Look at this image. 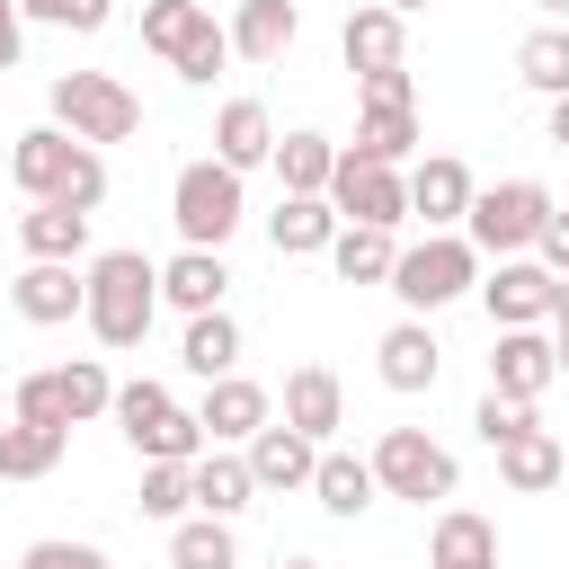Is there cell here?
<instances>
[{
  "label": "cell",
  "mask_w": 569,
  "mask_h": 569,
  "mask_svg": "<svg viewBox=\"0 0 569 569\" xmlns=\"http://www.w3.org/2000/svg\"><path fill=\"white\" fill-rule=\"evenodd\" d=\"M9 178L27 187V204H71V213H98L107 204V160L89 142H71L62 124H36L9 142Z\"/></svg>",
  "instance_id": "6da1fadb"
},
{
  "label": "cell",
  "mask_w": 569,
  "mask_h": 569,
  "mask_svg": "<svg viewBox=\"0 0 569 569\" xmlns=\"http://www.w3.org/2000/svg\"><path fill=\"white\" fill-rule=\"evenodd\" d=\"M80 276H89V302H80L89 338L116 347V356L142 347V338H151V311H160V267H151L142 249H107V258H89Z\"/></svg>",
  "instance_id": "7a4b0ae2"
},
{
  "label": "cell",
  "mask_w": 569,
  "mask_h": 569,
  "mask_svg": "<svg viewBox=\"0 0 569 569\" xmlns=\"http://www.w3.org/2000/svg\"><path fill=\"white\" fill-rule=\"evenodd\" d=\"M471 284H480V249H471L462 231H427L418 249H400V258H391V293H400V311H409V320H427V311L462 302Z\"/></svg>",
  "instance_id": "3957f363"
},
{
  "label": "cell",
  "mask_w": 569,
  "mask_h": 569,
  "mask_svg": "<svg viewBox=\"0 0 569 569\" xmlns=\"http://www.w3.org/2000/svg\"><path fill=\"white\" fill-rule=\"evenodd\" d=\"M53 124L71 133V142H133L142 133V98L116 80V71H62L53 80Z\"/></svg>",
  "instance_id": "277c9868"
},
{
  "label": "cell",
  "mask_w": 569,
  "mask_h": 569,
  "mask_svg": "<svg viewBox=\"0 0 569 569\" xmlns=\"http://www.w3.org/2000/svg\"><path fill=\"white\" fill-rule=\"evenodd\" d=\"M107 418L124 427V445H133L142 462H196V453H204V427H196V409H178L160 382H116Z\"/></svg>",
  "instance_id": "5b68a950"
},
{
  "label": "cell",
  "mask_w": 569,
  "mask_h": 569,
  "mask_svg": "<svg viewBox=\"0 0 569 569\" xmlns=\"http://www.w3.org/2000/svg\"><path fill=\"white\" fill-rule=\"evenodd\" d=\"M169 222H178L187 249H222V240L240 231V169H222V160H187L178 187H169Z\"/></svg>",
  "instance_id": "8992f818"
},
{
  "label": "cell",
  "mask_w": 569,
  "mask_h": 569,
  "mask_svg": "<svg viewBox=\"0 0 569 569\" xmlns=\"http://www.w3.org/2000/svg\"><path fill=\"white\" fill-rule=\"evenodd\" d=\"M542 213H551V187H542V178H507V187H480V196H471L462 240H471L480 258H516V249H533Z\"/></svg>",
  "instance_id": "52a82bcc"
},
{
  "label": "cell",
  "mask_w": 569,
  "mask_h": 569,
  "mask_svg": "<svg viewBox=\"0 0 569 569\" xmlns=\"http://www.w3.org/2000/svg\"><path fill=\"white\" fill-rule=\"evenodd\" d=\"M116 400V382H107V365L98 356H71V365H44V373H27L18 382V418L27 427H80V418H98Z\"/></svg>",
  "instance_id": "ba28073f"
},
{
  "label": "cell",
  "mask_w": 569,
  "mask_h": 569,
  "mask_svg": "<svg viewBox=\"0 0 569 569\" xmlns=\"http://www.w3.org/2000/svg\"><path fill=\"white\" fill-rule=\"evenodd\" d=\"M373 489L427 507V498H453L462 471H453V453H445L427 427H382V445H373Z\"/></svg>",
  "instance_id": "9c48e42d"
},
{
  "label": "cell",
  "mask_w": 569,
  "mask_h": 569,
  "mask_svg": "<svg viewBox=\"0 0 569 569\" xmlns=\"http://www.w3.org/2000/svg\"><path fill=\"white\" fill-rule=\"evenodd\" d=\"M329 213H338V222H365V231H400V222H409V178L338 151V169H329Z\"/></svg>",
  "instance_id": "30bf717a"
},
{
  "label": "cell",
  "mask_w": 569,
  "mask_h": 569,
  "mask_svg": "<svg viewBox=\"0 0 569 569\" xmlns=\"http://www.w3.org/2000/svg\"><path fill=\"white\" fill-rule=\"evenodd\" d=\"M551 284H560V276H551L542 258H498V267L480 276V302H489L498 329H542V320H551Z\"/></svg>",
  "instance_id": "8fae6325"
},
{
  "label": "cell",
  "mask_w": 569,
  "mask_h": 569,
  "mask_svg": "<svg viewBox=\"0 0 569 569\" xmlns=\"http://www.w3.org/2000/svg\"><path fill=\"white\" fill-rule=\"evenodd\" d=\"M338 53H347L356 80H365V71H400V62H409V18H391L382 0H356L347 27H338Z\"/></svg>",
  "instance_id": "7c38bea8"
},
{
  "label": "cell",
  "mask_w": 569,
  "mask_h": 569,
  "mask_svg": "<svg viewBox=\"0 0 569 569\" xmlns=\"http://www.w3.org/2000/svg\"><path fill=\"white\" fill-rule=\"evenodd\" d=\"M560 382V356L542 329H498V356H489V391L498 400H542Z\"/></svg>",
  "instance_id": "4fadbf2b"
},
{
  "label": "cell",
  "mask_w": 569,
  "mask_h": 569,
  "mask_svg": "<svg viewBox=\"0 0 569 569\" xmlns=\"http://www.w3.org/2000/svg\"><path fill=\"white\" fill-rule=\"evenodd\" d=\"M471 196H480V187H471V169H462L453 151H427V160L409 169V213H418L427 231H453V222L471 213Z\"/></svg>",
  "instance_id": "5bb4252c"
},
{
  "label": "cell",
  "mask_w": 569,
  "mask_h": 569,
  "mask_svg": "<svg viewBox=\"0 0 569 569\" xmlns=\"http://www.w3.org/2000/svg\"><path fill=\"white\" fill-rule=\"evenodd\" d=\"M9 302H18V320H36V329H62V320H80V302H89V276H80V267H53V258H27V276L9 284Z\"/></svg>",
  "instance_id": "9a60e30c"
},
{
  "label": "cell",
  "mask_w": 569,
  "mask_h": 569,
  "mask_svg": "<svg viewBox=\"0 0 569 569\" xmlns=\"http://www.w3.org/2000/svg\"><path fill=\"white\" fill-rule=\"evenodd\" d=\"M267 418H276V400H267L249 373H222V382H204V409H196L204 445H249Z\"/></svg>",
  "instance_id": "2e32d148"
},
{
  "label": "cell",
  "mask_w": 569,
  "mask_h": 569,
  "mask_svg": "<svg viewBox=\"0 0 569 569\" xmlns=\"http://www.w3.org/2000/svg\"><path fill=\"white\" fill-rule=\"evenodd\" d=\"M284 427L311 436V445H329V436L347 427V391H338L329 365H293V373H284Z\"/></svg>",
  "instance_id": "e0dca14e"
},
{
  "label": "cell",
  "mask_w": 569,
  "mask_h": 569,
  "mask_svg": "<svg viewBox=\"0 0 569 569\" xmlns=\"http://www.w3.org/2000/svg\"><path fill=\"white\" fill-rule=\"evenodd\" d=\"M222 293H231V267H222V249H178L169 267H160V302L169 311H222Z\"/></svg>",
  "instance_id": "ac0fdd59"
},
{
  "label": "cell",
  "mask_w": 569,
  "mask_h": 569,
  "mask_svg": "<svg viewBox=\"0 0 569 569\" xmlns=\"http://www.w3.org/2000/svg\"><path fill=\"white\" fill-rule=\"evenodd\" d=\"M240 462H249V480H258V489H311V462H320V445L267 418V427L249 436V453H240Z\"/></svg>",
  "instance_id": "d6986e66"
},
{
  "label": "cell",
  "mask_w": 569,
  "mask_h": 569,
  "mask_svg": "<svg viewBox=\"0 0 569 569\" xmlns=\"http://www.w3.org/2000/svg\"><path fill=\"white\" fill-rule=\"evenodd\" d=\"M249 498H258V480H249V462H240V453H222V445H213V453H196V462H187V507H196V516H222V525H231Z\"/></svg>",
  "instance_id": "ffe728a7"
},
{
  "label": "cell",
  "mask_w": 569,
  "mask_h": 569,
  "mask_svg": "<svg viewBox=\"0 0 569 569\" xmlns=\"http://www.w3.org/2000/svg\"><path fill=\"white\" fill-rule=\"evenodd\" d=\"M373 356H382V382L391 391H436V373H445V347L427 338V320H391Z\"/></svg>",
  "instance_id": "44dd1931"
},
{
  "label": "cell",
  "mask_w": 569,
  "mask_h": 569,
  "mask_svg": "<svg viewBox=\"0 0 569 569\" xmlns=\"http://www.w3.org/2000/svg\"><path fill=\"white\" fill-rule=\"evenodd\" d=\"M560 453H569V445H560L551 427H525V436L498 445V480H507L516 498H542V489H560Z\"/></svg>",
  "instance_id": "7402d4cb"
},
{
  "label": "cell",
  "mask_w": 569,
  "mask_h": 569,
  "mask_svg": "<svg viewBox=\"0 0 569 569\" xmlns=\"http://www.w3.org/2000/svg\"><path fill=\"white\" fill-rule=\"evenodd\" d=\"M311 498H320L329 516H347V525H356V516H365L382 489H373V462H365V453H338V445H320V462H311Z\"/></svg>",
  "instance_id": "603a6c76"
},
{
  "label": "cell",
  "mask_w": 569,
  "mask_h": 569,
  "mask_svg": "<svg viewBox=\"0 0 569 569\" xmlns=\"http://www.w3.org/2000/svg\"><path fill=\"white\" fill-rule=\"evenodd\" d=\"M222 36H231L240 62H276V53L302 36V9H293V0H240V18H231Z\"/></svg>",
  "instance_id": "cb8c5ba5"
},
{
  "label": "cell",
  "mask_w": 569,
  "mask_h": 569,
  "mask_svg": "<svg viewBox=\"0 0 569 569\" xmlns=\"http://www.w3.org/2000/svg\"><path fill=\"white\" fill-rule=\"evenodd\" d=\"M427 569H498V525L471 516V507H445L436 542H427Z\"/></svg>",
  "instance_id": "d4e9b609"
},
{
  "label": "cell",
  "mask_w": 569,
  "mask_h": 569,
  "mask_svg": "<svg viewBox=\"0 0 569 569\" xmlns=\"http://www.w3.org/2000/svg\"><path fill=\"white\" fill-rule=\"evenodd\" d=\"M267 151H276V116H267L258 98H231V107L213 116V160H222V169H258Z\"/></svg>",
  "instance_id": "484cf974"
},
{
  "label": "cell",
  "mask_w": 569,
  "mask_h": 569,
  "mask_svg": "<svg viewBox=\"0 0 569 569\" xmlns=\"http://www.w3.org/2000/svg\"><path fill=\"white\" fill-rule=\"evenodd\" d=\"M267 240H276V258H320V249L338 240L329 196H284V204L267 213Z\"/></svg>",
  "instance_id": "4316f807"
},
{
  "label": "cell",
  "mask_w": 569,
  "mask_h": 569,
  "mask_svg": "<svg viewBox=\"0 0 569 569\" xmlns=\"http://www.w3.org/2000/svg\"><path fill=\"white\" fill-rule=\"evenodd\" d=\"M267 160H276V178H284V196H329V169H338V142L302 124V133H276V151H267Z\"/></svg>",
  "instance_id": "83f0119b"
},
{
  "label": "cell",
  "mask_w": 569,
  "mask_h": 569,
  "mask_svg": "<svg viewBox=\"0 0 569 569\" xmlns=\"http://www.w3.org/2000/svg\"><path fill=\"white\" fill-rule=\"evenodd\" d=\"M18 240H27V258L80 267V249H89V213H71V204H27V213H18Z\"/></svg>",
  "instance_id": "f1b7e54d"
},
{
  "label": "cell",
  "mask_w": 569,
  "mask_h": 569,
  "mask_svg": "<svg viewBox=\"0 0 569 569\" xmlns=\"http://www.w3.org/2000/svg\"><path fill=\"white\" fill-rule=\"evenodd\" d=\"M178 365H187V373H204V382L240 373V320H231V311H196V320H187V338H178Z\"/></svg>",
  "instance_id": "f546056e"
},
{
  "label": "cell",
  "mask_w": 569,
  "mask_h": 569,
  "mask_svg": "<svg viewBox=\"0 0 569 569\" xmlns=\"http://www.w3.org/2000/svg\"><path fill=\"white\" fill-rule=\"evenodd\" d=\"M347 151L373 160V169H400V160L418 151V107H365V124H356Z\"/></svg>",
  "instance_id": "4dcf8cb0"
},
{
  "label": "cell",
  "mask_w": 569,
  "mask_h": 569,
  "mask_svg": "<svg viewBox=\"0 0 569 569\" xmlns=\"http://www.w3.org/2000/svg\"><path fill=\"white\" fill-rule=\"evenodd\" d=\"M391 258H400V240L391 231H365V222H338V240H329V267L347 284H391Z\"/></svg>",
  "instance_id": "1f68e13d"
},
{
  "label": "cell",
  "mask_w": 569,
  "mask_h": 569,
  "mask_svg": "<svg viewBox=\"0 0 569 569\" xmlns=\"http://www.w3.org/2000/svg\"><path fill=\"white\" fill-rule=\"evenodd\" d=\"M169 569H240V542L222 516H178L169 525Z\"/></svg>",
  "instance_id": "d6a6232c"
},
{
  "label": "cell",
  "mask_w": 569,
  "mask_h": 569,
  "mask_svg": "<svg viewBox=\"0 0 569 569\" xmlns=\"http://www.w3.org/2000/svg\"><path fill=\"white\" fill-rule=\"evenodd\" d=\"M62 427H27V418H9L0 427V480H44L53 462H62Z\"/></svg>",
  "instance_id": "836d02e7"
},
{
  "label": "cell",
  "mask_w": 569,
  "mask_h": 569,
  "mask_svg": "<svg viewBox=\"0 0 569 569\" xmlns=\"http://www.w3.org/2000/svg\"><path fill=\"white\" fill-rule=\"evenodd\" d=\"M196 36H213V9H204V0H151V9H142V44H151V53L178 62Z\"/></svg>",
  "instance_id": "e575fe53"
},
{
  "label": "cell",
  "mask_w": 569,
  "mask_h": 569,
  "mask_svg": "<svg viewBox=\"0 0 569 569\" xmlns=\"http://www.w3.org/2000/svg\"><path fill=\"white\" fill-rule=\"evenodd\" d=\"M516 80L542 89V98H569V27H533L516 44Z\"/></svg>",
  "instance_id": "d590c367"
},
{
  "label": "cell",
  "mask_w": 569,
  "mask_h": 569,
  "mask_svg": "<svg viewBox=\"0 0 569 569\" xmlns=\"http://www.w3.org/2000/svg\"><path fill=\"white\" fill-rule=\"evenodd\" d=\"M142 516H160V525H178L187 516V462H142V498H133Z\"/></svg>",
  "instance_id": "8d00e7d4"
},
{
  "label": "cell",
  "mask_w": 569,
  "mask_h": 569,
  "mask_svg": "<svg viewBox=\"0 0 569 569\" xmlns=\"http://www.w3.org/2000/svg\"><path fill=\"white\" fill-rule=\"evenodd\" d=\"M471 427H480V445L498 453L507 436H525V427H542V418H533V400H498V391H480V409H471Z\"/></svg>",
  "instance_id": "74e56055"
},
{
  "label": "cell",
  "mask_w": 569,
  "mask_h": 569,
  "mask_svg": "<svg viewBox=\"0 0 569 569\" xmlns=\"http://www.w3.org/2000/svg\"><path fill=\"white\" fill-rule=\"evenodd\" d=\"M18 18H44V27H71V36H98L116 18V0H18Z\"/></svg>",
  "instance_id": "f35d334b"
},
{
  "label": "cell",
  "mask_w": 569,
  "mask_h": 569,
  "mask_svg": "<svg viewBox=\"0 0 569 569\" xmlns=\"http://www.w3.org/2000/svg\"><path fill=\"white\" fill-rule=\"evenodd\" d=\"M222 62H231V36H222V27H213V36H196V44H187V53H178V62H169V71H178V80H187V89H213V71H222Z\"/></svg>",
  "instance_id": "ab89813d"
},
{
  "label": "cell",
  "mask_w": 569,
  "mask_h": 569,
  "mask_svg": "<svg viewBox=\"0 0 569 569\" xmlns=\"http://www.w3.org/2000/svg\"><path fill=\"white\" fill-rule=\"evenodd\" d=\"M18 569H107V551L98 542H27Z\"/></svg>",
  "instance_id": "60d3db41"
},
{
  "label": "cell",
  "mask_w": 569,
  "mask_h": 569,
  "mask_svg": "<svg viewBox=\"0 0 569 569\" xmlns=\"http://www.w3.org/2000/svg\"><path fill=\"white\" fill-rule=\"evenodd\" d=\"M365 107H418V80H409V62H400V71H365Z\"/></svg>",
  "instance_id": "b9f144b4"
},
{
  "label": "cell",
  "mask_w": 569,
  "mask_h": 569,
  "mask_svg": "<svg viewBox=\"0 0 569 569\" xmlns=\"http://www.w3.org/2000/svg\"><path fill=\"white\" fill-rule=\"evenodd\" d=\"M533 249H542V267H551V276H569V213H560V204L542 213V231H533Z\"/></svg>",
  "instance_id": "7bdbcfd3"
},
{
  "label": "cell",
  "mask_w": 569,
  "mask_h": 569,
  "mask_svg": "<svg viewBox=\"0 0 569 569\" xmlns=\"http://www.w3.org/2000/svg\"><path fill=\"white\" fill-rule=\"evenodd\" d=\"M18 44H27V18L18 0H0V71H18Z\"/></svg>",
  "instance_id": "ee69618b"
},
{
  "label": "cell",
  "mask_w": 569,
  "mask_h": 569,
  "mask_svg": "<svg viewBox=\"0 0 569 569\" xmlns=\"http://www.w3.org/2000/svg\"><path fill=\"white\" fill-rule=\"evenodd\" d=\"M551 329H560V338H569V276H560V284H551Z\"/></svg>",
  "instance_id": "f6af8a7d"
},
{
  "label": "cell",
  "mask_w": 569,
  "mask_h": 569,
  "mask_svg": "<svg viewBox=\"0 0 569 569\" xmlns=\"http://www.w3.org/2000/svg\"><path fill=\"white\" fill-rule=\"evenodd\" d=\"M551 142L569 151V98H551Z\"/></svg>",
  "instance_id": "bcb514c9"
},
{
  "label": "cell",
  "mask_w": 569,
  "mask_h": 569,
  "mask_svg": "<svg viewBox=\"0 0 569 569\" xmlns=\"http://www.w3.org/2000/svg\"><path fill=\"white\" fill-rule=\"evenodd\" d=\"M382 9H391V18H418V9H436V0H382Z\"/></svg>",
  "instance_id": "7dc6e473"
},
{
  "label": "cell",
  "mask_w": 569,
  "mask_h": 569,
  "mask_svg": "<svg viewBox=\"0 0 569 569\" xmlns=\"http://www.w3.org/2000/svg\"><path fill=\"white\" fill-rule=\"evenodd\" d=\"M551 356H560V373H569V338H560V329H551Z\"/></svg>",
  "instance_id": "c3c4849f"
},
{
  "label": "cell",
  "mask_w": 569,
  "mask_h": 569,
  "mask_svg": "<svg viewBox=\"0 0 569 569\" xmlns=\"http://www.w3.org/2000/svg\"><path fill=\"white\" fill-rule=\"evenodd\" d=\"M533 9H551V18H569V0H533Z\"/></svg>",
  "instance_id": "681fc988"
},
{
  "label": "cell",
  "mask_w": 569,
  "mask_h": 569,
  "mask_svg": "<svg viewBox=\"0 0 569 569\" xmlns=\"http://www.w3.org/2000/svg\"><path fill=\"white\" fill-rule=\"evenodd\" d=\"M276 569H320V560H276Z\"/></svg>",
  "instance_id": "f907efd6"
},
{
  "label": "cell",
  "mask_w": 569,
  "mask_h": 569,
  "mask_svg": "<svg viewBox=\"0 0 569 569\" xmlns=\"http://www.w3.org/2000/svg\"><path fill=\"white\" fill-rule=\"evenodd\" d=\"M560 480H569V453H560Z\"/></svg>",
  "instance_id": "816d5d0a"
},
{
  "label": "cell",
  "mask_w": 569,
  "mask_h": 569,
  "mask_svg": "<svg viewBox=\"0 0 569 569\" xmlns=\"http://www.w3.org/2000/svg\"><path fill=\"white\" fill-rule=\"evenodd\" d=\"M347 9H356V0H347Z\"/></svg>",
  "instance_id": "f5cc1de1"
}]
</instances>
